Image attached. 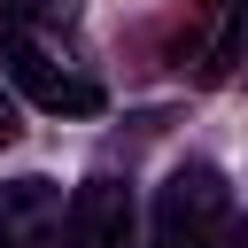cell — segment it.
Returning a JSON list of instances; mask_svg holds the SVG:
<instances>
[{"mask_svg": "<svg viewBox=\"0 0 248 248\" xmlns=\"http://www.w3.org/2000/svg\"><path fill=\"white\" fill-rule=\"evenodd\" d=\"M0 62H8V78H16L39 108H54V116H93V108H101V85H93L78 62H62V54L46 46V31H23V23L0 16Z\"/></svg>", "mask_w": 248, "mask_h": 248, "instance_id": "1", "label": "cell"}, {"mask_svg": "<svg viewBox=\"0 0 248 248\" xmlns=\"http://www.w3.org/2000/svg\"><path fill=\"white\" fill-rule=\"evenodd\" d=\"M225 225V178L209 163H178L155 194V240L147 248H209Z\"/></svg>", "mask_w": 248, "mask_h": 248, "instance_id": "2", "label": "cell"}, {"mask_svg": "<svg viewBox=\"0 0 248 248\" xmlns=\"http://www.w3.org/2000/svg\"><path fill=\"white\" fill-rule=\"evenodd\" d=\"M62 225H70V248H140V209H132V186L116 178H85Z\"/></svg>", "mask_w": 248, "mask_h": 248, "instance_id": "3", "label": "cell"}, {"mask_svg": "<svg viewBox=\"0 0 248 248\" xmlns=\"http://www.w3.org/2000/svg\"><path fill=\"white\" fill-rule=\"evenodd\" d=\"M62 225V186L54 178H8L0 186V248H39L46 232Z\"/></svg>", "mask_w": 248, "mask_h": 248, "instance_id": "4", "label": "cell"}, {"mask_svg": "<svg viewBox=\"0 0 248 248\" xmlns=\"http://www.w3.org/2000/svg\"><path fill=\"white\" fill-rule=\"evenodd\" d=\"M8 23H23V31H70L78 0H8Z\"/></svg>", "mask_w": 248, "mask_h": 248, "instance_id": "5", "label": "cell"}, {"mask_svg": "<svg viewBox=\"0 0 248 248\" xmlns=\"http://www.w3.org/2000/svg\"><path fill=\"white\" fill-rule=\"evenodd\" d=\"M209 248H248V217H225V225H217V240H209Z\"/></svg>", "mask_w": 248, "mask_h": 248, "instance_id": "6", "label": "cell"}, {"mask_svg": "<svg viewBox=\"0 0 248 248\" xmlns=\"http://www.w3.org/2000/svg\"><path fill=\"white\" fill-rule=\"evenodd\" d=\"M16 132H23V124H16V101H8V85H0V147H8Z\"/></svg>", "mask_w": 248, "mask_h": 248, "instance_id": "7", "label": "cell"}, {"mask_svg": "<svg viewBox=\"0 0 248 248\" xmlns=\"http://www.w3.org/2000/svg\"><path fill=\"white\" fill-rule=\"evenodd\" d=\"M240 31H248V0H240Z\"/></svg>", "mask_w": 248, "mask_h": 248, "instance_id": "8", "label": "cell"}]
</instances>
